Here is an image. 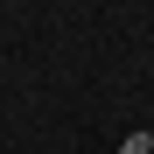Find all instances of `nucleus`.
Segmentation results:
<instances>
[{"mask_svg": "<svg viewBox=\"0 0 154 154\" xmlns=\"http://www.w3.org/2000/svg\"><path fill=\"white\" fill-rule=\"evenodd\" d=\"M119 154H154V133H126V140H119Z\"/></svg>", "mask_w": 154, "mask_h": 154, "instance_id": "f257e3e1", "label": "nucleus"}]
</instances>
